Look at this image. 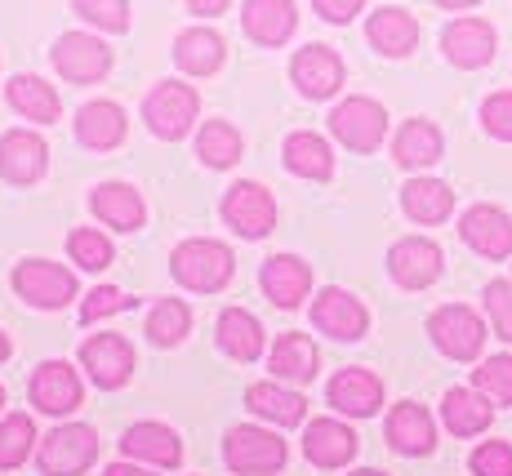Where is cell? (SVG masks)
Wrapping results in <instances>:
<instances>
[{
    "instance_id": "b9f144b4",
    "label": "cell",
    "mask_w": 512,
    "mask_h": 476,
    "mask_svg": "<svg viewBox=\"0 0 512 476\" xmlns=\"http://www.w3.org/2000/svg\"><path fill=\"white\" fill-rule=\"evenodd\" d=\"M134 299L125 290H116V285H98V290H90V299L81 303V321L85 325H94V321H103V316H116V312H125Z\"/></svg>"
},
{
    "instance_id": "277c9868",
    "label": "cell",
    "mask_w": 512,
    "mask_h": 476,
    "mask_svg": "<svg viewBox=\"0 0 512 476\" xmlns=\"http://www.w3.org/2000/svg\"><path fill=\"white\" fill-rule=\"evenodd\" d=\"M196 112H201V98H196L192 85H179V81L156 85L152 94H147V103H143L147 130H152L156 138H170V143H179V138L192 130Z\"/></svg>"
},
{
    "instance_id": "603a6c76",
    "label": "cell",
    "mask_w": 512,
    "mask_h": 476,
    "mask_svg": "<svg viewBox=\"0 0 512 476\" xmlns=\"http://www.w3.org/2000/svg\"><path fill=\"white\" fill-rule=\"evenodd\" d=\"M241 23H245V32H250V41H259V45H285L294 36V23H299V14H294L290 0H245Z\"/></svg>"
},
{
    "instance_id": "cb8c5ba5",
    "label": "cell",
    "mask_w": 512,
    "mask_h": 476,
    "mask_svg": "<svg viewBox=\"0 0 512 476\" xmlns=\"http://www.w3.org/2000/svg\"><path fill=\"white\" fill-rule=\"evenodd\" d=\"M245 405H250L259 419L277 423V428H294V423L308 419V401H303L294 388H285V383L268 379V383H250V392H245Z\"/></svg>"
},
{
    "instance_id": "d4e9b609",
    "label": "cell",
    "mask_w": 512,
    "mask_h": 476,
    "mask_svg": "<svg viewBox=\"0 0 512 476\" xmlns=\"http://www.w3.org/2000/svg\"><path fill=\"white\" fill-rule=\"evenodd\" d=\"M441 419L455 436H477L495 423V401L477 388H450L441 401Z\"/></svg>"
},
{
    "instance_id": "9a60e30c",
    "label": "cell",
    "mask_w": 512,
    "mask_h": 476,
    "mask_svg": "<svg viewBox=\"0 0 512 476\" xmlns=\"http://www.w3.org/2000/svg\"><path fill=\"white\" fill-rule=\"evenodd\" d=\"M459 236L468 250H477L481 259H508L512 254V218L499 205H472L459 218Z\"/></svg>"
},
{
    "instance_id": "ffe728a7",
    "label": "cell",
    "mask_w": 512,
    "mask_h": 476,
    "mask_svg": "<svg viewBox=\"0 0 512 476\" xmlns=\"http://www.w3.org/2000/svg\"><path fill=\"white\" fill-rule=\"evenodd\" d=\"M441 49H446V58L455 67L477 72V67H486L490 58H495V27H490L486 18H459V23L446 27Z\"/></svg>"
},
{
    "instance_id": "f907efd6",
    "label": "cell",
    "mask_w": 512,
    "mask_h": 476,
    "mask_svg": "<svg viewBox=\"0 0 512 476\" xmlns=\"http://www.w3.org/2000/svg\"><path fill=\"white\" fill-rule=\"evenodd\" d=\"M5 356H9V339H5V334H0V361H5Z\"/></svg>"
},
{
    "instance_id": "836d02e7",
    "label": "cell",
    "mask_w": 512,
    "mask_h": 476,
    "mask_svg": "<svg viewBox=\"0 0 512 476\" xmlns=\"http://www.w3.org/2000/svg\"><path fill=\"white\" fill-rule=\"evenodd\" d=\"M285 170L299 174V178H317V183H326L334 174V156H330V143L321 134H290L285 138Z\"/></svg>"
},
{
    "instance_id": "f35d334b",
    "label": "cell",
    "mask_w": 512,
    "mask_h": 476,
    "mask_svg": "<svg viewBox=\"0 0 512 476\" xmlns=\"http://www.w3.org/2000/svg\"><path fill=\"white\" fill-rule=\"evenodd\" d=\"M67 250H72V263L85 267V272H103V267H112V241H107L98 227H76L72 241H67Z\"/></svg>"
},
{
    "instance_id": "484cf974",
    "label": "cell",
    "mask_w": 512,
    "mask_h": 476,
    "mask_svg": "<svg viewBox=\"0 0 512 476\" xmlns=\"http://www.w3.org/2000/svg\"><path fill=\"white\" fill-rule=\"evenodd\" d=\"M121 450L130 454V459L156 463V468H174V463L183 459V441H179V432L165 428V423H134V428L125 432Z\"/></svg>"
},
{
    "instance_id": "681fc988",
    "label": "cell",
    "mask_w": 512,
    "mask_h": 476,
    "mask_svg": "<svg viewBox=\"0 0 512 476\" xmlns=\"http://www.w3.org/2000/svg\"><path fill=\"white\" fill-rule=\"evenodd\" d=\"M437 5H441V9H472L477 0H437Z\"/></svg>"
},
{
    "instance_id": "4fadbf2b",
    "label": "cell",
    "mask_w": 512,
    "mask_h": 476,
    "mask_svg": "<svg viewBox=\"0 0 512 476\" xmlns=\"http://www.w3.org/2000/svg\"><path fill=\"white\" fill-rule=\"evenodd\" d=\"M81 379H76V370L67 361H41L32 374V405L41 414H54V419H63V414L81 410Z\"/></svg>"
},
{
    "instance_id": "3957f363",
    "label": "cell",
    "mask_w": 512,
    "mask_h": 476,
    "mask_svg": "<svg viewBox=\"0 0 512 476\" xmlns=\"http://www.w3.org/2000/svg\"><path fill=\"white\" fill-rule=\"evenodd\" d=\"M428 334L437 343V352L450 356V361H477L481 347H486V321L464 303L437 307L428 316Z\"/></svg>"
},
{
    "instance_id": "e575fe53",
    "label": "cell",
    "mask_w": 512,
    "mask_h": 476,
    "mask_svg": "<svg viewBox=\"0 0 512 476\" xmlns=\"http://www.w3.org/2000/svg\"><path fill=\"white\" fill-rule=\"evenodd\" d=\"M219 347L232 356V361H254L263 352V325L259 316L241 312V307H228L219 316Z\"/></svg>"
},
{
    "instance_id": "5bb4252c",
    "label": "cell",
    "mask_w": 512,
    "mask_h": 476,
    "mask_svg": "<svg viewBox=\"0 0 512 476\" xmlns=\"http://www.w3.org/2000/svg\"><path fill=\"white\" fill-rule=\"evenodd\" d=\"M330 405L339 414H352V419H370V414H379L383 405V379L366 365H348V370H339L330 379Z\"/></svg>"
},
{
    "instance_id": "ba28073f",
    "label": "cell",
    "mask_w": 512,
    "mask_h": 476,
    "mask_svg": "<svg viewBox=\"0 0 512 476\" xmlns=\"http://www.w3.org/2000/svg\"><path fill=\"white\" fill-rule=\"evenodd\" d=\"M330 134L343 147H352V152H374L383 143V134H388V112L374 98H361V94L343 98L330 112Z\"/></svg>"
},
{
    "instance_id": "f5cc1de1",
    "label": "cell",
    "mask_w": 512,
    "mask_h": 476,
    "mask_svg": "<svg viewBox=\"0 0 512 476\" xmlns=\"http://www.w3.org/2000/svg\"><path fill=\"white\" fill-rule=\"evenodd\" d=\"M0 410H5V388H0Z\"/></svg>"
},
{
    "instance_id": "7dc6e473",
    "label": "cell",
    "mask_w": 512,
    "mask_h": 476,
    "mask_svg": "<svg viewBox=\"0 0 512 476\" xmlns=\"http://www.w3.org/2000/svg\"><path fill=\"white\" fill-rule=\"evenodd\" d=\"M228 5H232V0H187V9H192V14H205V18L223 14Z\"/></svg>"
},
{
    "instance_id": "d6986e66",
    "label": "cell",
    "mask_w": 512,
    "mask_h": 476,
    "mask_svg": "<svg viewBox=\"0 0 512 476\" xmlns=\"http://www.w3.org/2000/svg\"><path fill=\"white\" fill-rule=\"evenodd\" d=\"M259 285H263V294H268L277 307H299L303 299H308V290H312V267L299 259V254H272L268 263H263V272H259Z\"/></svg>"
},
{
    "instance_id": "9c48e42d",
    "label": "cell",
    "mask_w": 512,
    "mask_h": 476,
    "mask_svg": "<svg viewBox=\"0 0 512 476\" xmlns=\"http://www.w3.org/2000/svg\"><path fill=\"white\" fill-rule=\"evenodd\" d=\"M81 365L90 370V379L98 383V388L116 392L134 379L139 356H134V347H130L125 334H94V339L81 343Z\"/></svg>"
},
{
    "instance_id": "5b68a950",
    "label": "cell",
    "mask_w": 512,
    "mask_h": 476,
    "mask_svg": "<svg viewBox=\"0 0 512 476\" xmlns=\"http://www.w3.org/2000/svg\"><path fill=\"white\" fill-rule=\"evenodd\" d=\"M14 290L23 303L41 307V312H58V307H67L76 299V276L63 263L27 259L14 267Z\"/></svg>"
},
{
    "instance_id": "8992f818",
    "label": "cell",
    "mask_w": 512,
    "mask_h": 476,
    "mask_svg": "<svg viewBox=\"0 0 512 476\" xmlns=\"http://www.w3.org/2000/svg\"><path fill=\"white\" fill-rule=\"evenodd\" d=\"M223 459H228V468L236 476H268L285 463V441L268 428L241 423V428H232L228 441H223Z\"/></svg>"
},
{
    "instance_id": "6da1fadb",
    "label": "cell",
    "mask_w": 512,
    "mask_h": 476,
    "mask_svg": "<svg viewBox=\"0 0 512 476\" xmlns=\"http://www.w3.org/2000/svg\"><path fill=\"white\" fill-rule=\"evenodd\" d=\"M174 281L187 285V290L196 294H219L223 285L232 281L236 272V259L232 250L223 241H210V236H196V241H183L179 250H174Z\"/></svg>"
},
{
    "instance_id": "e0dca14e",
    "label": "cell",
    "mask_w": 512,
    "mask_h": 476,
    "mask_svg": "<svg viewBox=\"0 0 512 476\" xmlns=\"http://www.w3.org/2000/svg\"><path fill=\"white\" fill-rule=\"evenodd\" d=\"M357 432L339 419H312L308 432H303V454L317 468H348L357 459Z\"/></svg>"
},
{
    "instance_id": "ee69618b",
    "label": "cell",
    "mask_w": 512,
    "mask_h": 476,
    "mask_svg": "<svg viewBox=\"0 0 512 476\" xmlns=\"http://www.w3.org/2000/svg\"><path fill=\"white\" fill-rule=\"evenodd\" d=\"M486 312L499 339L512 343V281H490L486 285Z\"/></svg>"
},
{
    "instance_id": "8fae6325",
    "label": "cell",
    "mask_w": 512,
    "mask_h": 476,
    "mask_svg": "<svg viewBox=\"0 0 512 476\" xmlns=\"http://www.w3.org/2000/svg\"><path fill=\"white\" fill-rule=\"evenodd\" d=\"M312 325L339 343H357V339H366L370 316H366V307H361L357 294L339 290V285H326V290L312 299Z\"/></svg>"
},
{
    "instance_id": "f6af8a7d",
    "label": "cell",
    "mask_w": 512,
    "mask_h": 476,
    "mask_svg": "<svg viewBox=\"0 0 512 476\" xmlns=\"http://www.w3.org/2000/svg\"><path fill=\"white\" fill-rule=\"evenodd\" d=\"M481 125H486V134L512 143V94H490L481 103Z\"/></svg>"
},
{
    "instance_id": "44dd1931",
    "label": "cell",
    "mask_w": 512,
    "mask_h": 476,
    "mask_svg": "<svg viewBox=\"0 0 512 476\" xmlns=\"http://www.w3.org/2000/svg\"><path fill=\"white\" fill-rule=\"evenodd\" d=\"M388 445L397 454H406V459L432 454V445H437V423H432V414L423 410V405H415V401L392 405V414H388Z\"/></svg>"
},
{
    "instance_id": "4dcf8cb0",
    "label": "cell",
    "mask_w": 512,
    "mask_h": 476,
    "mask_svg": "<svg viewBox=\"0 0 512 476\" xmlns=\"http://www.w3.org/2000/svg\"><path fill=\"white\" fill-rule=\"evenodd\" d=\"M90 205H94V214L103 218L107 227H116V232H134V227H143V196L134 192L130 183L94 187Z\"/></svg>"
},
{
    "instance_id": "816d5d0a",
    "label": "cell",
    "mask_w": 512,
    "mask_h": 476,
    "mask_svg": "<svg viewBox=\"0 0 512 476\" xmlns=\"http://www.w3.org/2000/svg\"><path fill=\"white\" fill-rule=\"evenodd\" d=\"M352 476H383V472H374V468H361V472H352Z\"/></svg>"
},
{
    "instance_id": "7bdbcfd3",
    "label": "cell",
    "mask_w": 512,
    "mask_h": 476,
    "mask_svg": "<svg viewBox=\"0 0 512 476\" xmlns=\"http://www.w3.org/2000/svg\"><path fill=\"white\" fill-rule=\"evenodd\" d=\"M472 476H512V445L481 441L477 450H472Z\"/></svg>"
},
{
    "instance_id": "30bf717a",
    "label": "cell",
    "mask_w": 512,
    "mask_h": 476,
    "mask_svg": "<svg viewBox=\"0 0 512 476\" xmlns=\"http://www.w3.org/2000/svg\"><path fill=\"white\" fill-rule=\"evenodd\" d=\"M54 67H58V76L63 81H72V85H90L98 81V76L112 67V49H107L98 36L90 32H63L54 41Z\"/></svg>"
},
{
    "instance_id": "ac0fdd59",
    "label": "cell",
    "mask_w": 512,
    "mask_h": 476,
    "mask_svg": "<svg viewBox=\"0 0 512 476\" xmlns=\"http://www.w3.org/2000/svg\"><path fill=\"white\" fill-rule=\"evenodd\" d=\"M45 161H49V147L41 134L32 130H9L0 138V178H9L14 187H27L45 174Z\"/></svg>"
},
{
    "instance_id": "ab89813d",
    "label": "cell",
    "mask_w": 512,
    "mask_h": 476,
    "mask_svg": "<svg viewBox=\"0 0 512 476\" xmlns=\"http://www.w3.org/2000/svg\"><path fill=\"white\" fill-rule=\"evenodd\" d=\"M472 388L486 392L495 405H512V356H490L472 370Z\"/></svg>"
},
{
    "instance_id": "4316f807",
    "label": "cell",
    "mask_w": 512,
    "mask_h": 476,
    "mask_svg": "<svg viewBox=\"0 0 512 476\" xmlns=\"http://www.w3.org/2000/svg\"><path fill=\"white\" fill-rule=\"evenodd\" d=\"M125 112L116 103H107V98H98V103H85L81 112H76V138H81L85 147H94V152H112L116 143L125 138Z\"/></svg>"
},
{
    "instance_id": "d6a6232c",
    "label": "cell",
    "mask_w": 512,
    "mask_h": 476,
    "mask_svg": "<svg viewBox=\"0 0 512 476\" xmlns=\"http://www.w3.org/2000/svg\"><path fill=\"white\" fill-rule=\"evenodd\" d=\"M392 156H397V165H406V170H423V165H437L441 161V130L432 121H406L392 138Z\"/></svg>"
},
{
    "instance_id": "83f0119b",
    "label": "cell",
    "mask_w": 512,
    "mask_h": 476,
    "mask_svg": "<svg viewBox=\"0 0 512 476\" xmlns=\"http://www.w3.org/2000/svg\"><path fill=\"white\" fill-rule=\"evenodd\" d=\"M366 36H370V45L379 49V54H388V58H406L410 49L419 45V23L406 14V9L388 5V9H379V14H370Z\"/></svg>"
},
{
    "instance_id": "c3c4849f",
    "label": "cell",
    "mask_w": 512,
    "mask_h": 476,
    "mask_svg": "<svg viewBox=\"0 0 512 476\" xmlns=\"http://www.w3.org/2000/svg\"><path fill=\"white\" fill-rule=\"evenodd\" d=\"M103 476H152V472L139 468V463H107Z\"/></svg>"
},
{
    "instance_id": "bcb514c9",
    "label": "cell",
    "mask_w": 512,
    "mask_h": 476,
    "mask_svg": "<svg viewBox=\"0 0 512 476\" xmlns=\"http://www.w3.org/2000/svg\"><path fill=\"white\" fill-rule=\"evenodd\" d=\"M312 5H317V14L326 18V23H352L366 0H312Z\"/></svg>"
},
{
    "instance_id": "7c38bea8",
    "label": "cell",
    "mask_w": 512,
    "mask_h": 476,
    "mask_svg": "<svg viewBox=\"0 0 512 476\" xmlns=\"http://www.w3.org/2000/svg\"><path fill=\"white\" fill-rule=\"evenodd\" d=\"M388 272L401 290H423L441 276V245L428 236H406L388 250Z\"/></svg>"
},
{
    "instance_id": "d590c367",
    "label": "cell",
    "mask_w": 512,
    "mask_h": 476,
    "mask_svg": "<svg viewBox=\"0 0 512 476\" xmlns=\"http://www.w3.org/2000/svg\"><path fill=\"white\" fill-rule=\"evenodd\" d=\"M187 330H192V312H187V303H179V299L152 303V312H147V339H152L156 347H179L187 339Z\"/></svg>"
},
{
    "instance_id": "74e56055",
    "label": "cell",
    "mask_w": 512,
    "mask_h": 476,
    "mask_svg": "<svg viewBox=\"0 0 512 476\" xmlns=\"http://www.w3.org/2000/svg\"><path fill=\"white\" fill-rule=\"evenodd\" d=\"M32 445H36V423L27 419V414H9V419H0V468H18V463H27Z\"/></svg>"
},
{
    "instance_id": "1f68e13d",
    "label": "cell",
    "mask_w": 512,
    "mask_h": 476,
    "mask_svg": "<svg viewBox=\"0 0 512 476\" xmlns=\"http://www.w3.org/2000/svg\"><path fill=\"white\" fill-rule=\"evenodd\" d=\"M174 63H179L187 76L219 72L223 67V36L210 32V27H187L179 41H174Z\"/></svg>"
},
{
    "instance_id": "7402d4cb",
    "label": "cell",
    "mask_w": 512,
    "mask_h": 476,
    "mask_svg": "<svg viewBox=\"0 0 512 476\" xmlns=\"http://www.w3.org/2000/svg\"><path fill=\"white\" fill-rule=\"evenodd\" d=\"M317 365H321V352L308 334H281L268 352V370L277 383H312Z\"/></svg>"
},
{
    "instance_id": "7a4b0ae2",
    "label": "cell",
    "mask_w": 512,
    "mask_h": 476,
    "mask_svg": "<svg viewBox=\"0 0 512 476\" xmlns=\"http://www.w3.org/2000/svg\"><path fill=\"white\" fill-rule=\"evenodd\" d=\"M98 459V432L90 423H63L36 445V463L45 476H81Z\"/></svg>"
},
{
    "instance_id": "f1b7e54d",
    "label": "cell",
    "mask_w": 512,
    "mask_h": 476,
    "mask_svg": "<svg viewBox=\"0 0 512 476\" xmlns=\"http://www.w3.org/2000/svg\"><path fill=\"white\" fill-rule=\"evenodd\" d=\"M401 205H406V214L415 218V223L432 227L455 214V192H450L441 178H410V183L401 187Z\"/></svg>"
},
{
    "instance_id": "60d3db41",
    "label": "cell",
    "mask_w": 512,
    "mask_h": 476,
    "mask_svg": "<svg viewBox=\"0 0 512 476\" xmlns=\"http://www.w3.org/2000/svg\"><path fill=\"white\" fill-rule=\"evenodd\" d=\"M76 14L98 32H125L130 27V0H76Z\"/></svg>"
},
{
    "instance_id": "52a82bcc",
    "label": "cell",
    "mask_w": 512,
    "mask_h": 476,
    "mask_svg": "<svg viewBox=\"0 0 512 476\" xmlns=\"http://www.w3.org/2000/svg\"><path fill=\"white\" fill-rule=\"evenodd\" d=\"M223 218H228V227L236 236H245V241H263V236L277 227V201H272V192L263 183H232L228 196H223Z\"/></svg>"
},
{
    "instance_id": "8d00e7d4",
    "label": "cell",
    "mask_w": 512,
    "mask_h": 476,
    "mask_svg": "<svg viewBox=\"0 0 512 476\" xmlns=\"http://www.w3.org/2000/svg\"><path fill=\"white\" fill-rule=\"evenodd\" d=\"M241 147H245L241 134L228 121H205V130L196 134V156L205 165H214V170H228V165L241 161Z\"/></svg>"
},
{
    "instance_id": "f546056e",
    "label": "cell",
    "mask_w": 512,
    "mask_h": 476,
    "mask_svg": "<svg viewBox=\"0 0 512 476\" xmlns=\"http://www.w3.org/2000/svg\"><path fill=\"white\" fill-rule=\"evenodd\" d=\"M5 98L18 116H27V121L54 125L58 116H63V103H58L54 85H45L41 76H14V81L5 85Z\"/></svg>"
},
{
    "instance_id": "2e32d148",
    "label": "cell",
    "mask_w": 512,
    "mask_h": 476,
    "mask_svg": "<svg viewBox=\"0 0 512 476\" xmlns=\"http://www.w3.org/2000/svg\"><path fill=\"white\" fill-rule=\"evenodd\" d=\"M290 76L308 98H330L343 85V58L330 45H303L290 63Z\"/></svg>"
}]
</instances>
